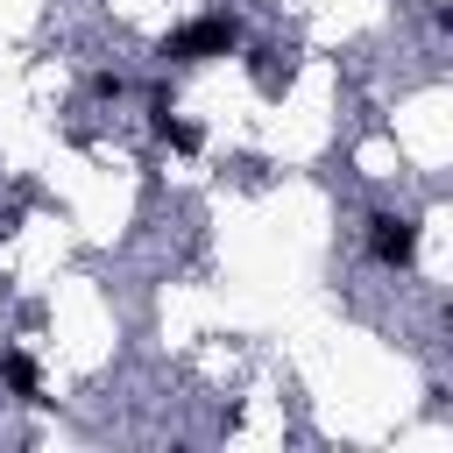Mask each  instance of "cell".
Masks as SVG:
<instances>
[{
  "instance_id": "1",
  "label": "cell",
  "mask_w": 453,
  "mask_h": 453,
  "mask_svg": "<svg viewBox=\"0 0 453 453\" xmlns=\"http://www.w3.org/2000/svg\"><path fill=\"white\" fill-rule=\"evenodd\" d=\"M241 42V28L226 21V14H205V21H184L177 35H170V50L163 57H184V64H198V57H226Z\"/></svg>"
},
{
  "instance_id": "2",
  "label": "cell",
  "mask_w": 453,
  "mask_h": 453,
  "mask_svg": "<svg viewBox=\"0 0 453 453\" xmlns=\"http://www.w3.org/2000/svg\"><path fill=\"white\" fill-rule=\"evenodd\" d=\"M368 248H375V262L403 269V262L418 255V219H403V212H375V219H368Z\"/></svg>"
},
{
  "instance_id": "3",
  "label": "cell",
  "mask_w": 453,
  "mask_h": 453,
  "mask_svg": "<svg viewBox=\"0 0 453 453\" xmlns=\"http://www.w3.org/2000/svg\"><path fill=\"white\" fill-rule=\"evenodd\" d=\"M156 134H163L177 156H191V149H198V127H191V120H177V113H170V99H156Z\"/></svg>"
},
{
  "instance_id": "4",
  "label": "cell",
  "mask_w": 453,
  "mask_h": 453,
  "mask_svg": "<svg viewBox=\"0 0 453 453\" xmlns=\"http://www.w3.org/2000/svg\"><path fill=\"white\" fill-rule=\"evenodd\" d=\"M7 382H14L21 396H35V361H28V354H7Z\"/></svg>"
}]
</instances>
